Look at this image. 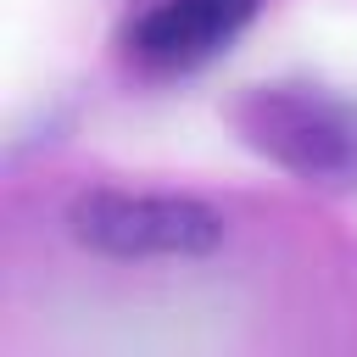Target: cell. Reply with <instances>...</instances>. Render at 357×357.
I'll return each mask as SVG.
<instances>
[{
    "mask_svg": "<svg viewBox=\"0 0 357 357\" xmlns=\"http://www.w3.org/2000/svg\"><path fill=\"white\" fill-rule=\"evenodd\" d=\"M240 139L318 190H357V95L329 84H257L234 106Z\"/></svg>",
    "mask_w": 357,
    "mask_h": 357,
    "instance_id": "6da1fadb",
    "label": "cell"
},
{
    "mask_svg": "<svg viewBox=\"0 0 357 357\" xmlns=\"http://www.w3.org/2000/svg\"><path fill=\"white\" fill-rule=\"evenodd\" d=\"M67 229L78 245L123 262L151 257H206L223 245L229 218L201 195L173 190H84L67 212Z\"/></svg>",
    "mask_w": 357,
    "mask_h": 357,
    "instance_id": "7a4b0ae2",
    "label": "cell"
},
{
    "mask_svg": "<svg viewBox=\"0 0 357 357\" xmlns=\"http://www.w3.org/2000/svg\"><path fill=\"white\" fill-rule=\"evenodd\" d=\"M268 0H156L123 28V50L139 73H201L218 61Z\"/></svg>",
    "mask_w": 357,
    "mask_h": 357,
    "instance_id": "3957f363",
    "label": "cell"
}]
</instances>
